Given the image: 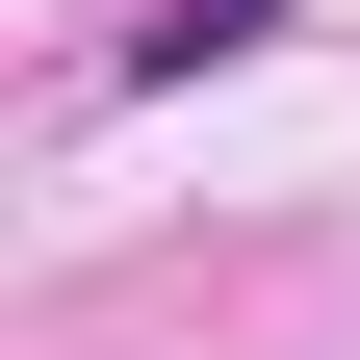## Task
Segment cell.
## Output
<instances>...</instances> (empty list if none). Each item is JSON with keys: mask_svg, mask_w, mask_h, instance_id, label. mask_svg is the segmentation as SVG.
<instances>
[{"mask_svg": "<svg viewBox=\"0 0 360 360\" xmlns=\"http://www.w3.org/2000/svg\"><path fill=\"white\" fill-rule=\"evenodd\" d=\"M257 26H283V0H155V26H129V77H206V52H257Z\"/></svg>", "mask_w": 360, "mask_h": 360, "instance_id": "cell-1", "label": "cell"}]
</instances>
